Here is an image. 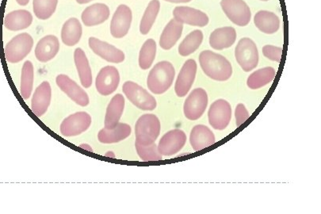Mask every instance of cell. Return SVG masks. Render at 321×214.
I'll return each instance as SVG.
<instances>
[{
    "label": "cell",
    "mask_w": 321,
    "mask_h": 214,
    "mask_svg": "<svg viewBox=\"0 0 321 214\" xmlns=\"http://www.w3.org/2000/svg\"><path fill=\"white\" fill-rule=\"evenodd\" d=\"M57 3L58 0H33V13L38 19L47 20L56 11Z\"/></svg>",
    "instance_id": "cell-35"
},
{
    "label": "cell",
    "mask_w": 321,
    "mask_h": 214,
    "mask_svg": "<svg viewBox=\"0 0 321 214\" xmlns=\"http://www.w3.org/2000/svg\"><path fill=\"white\" fill-rule=\"evenodd\" d=\"M164 1L172 3H190V1H192V0H164Z\"/></svg>",
    "instance_id": "cell-39"
},
{
    "label": "cell",
    "mask_w": 321,
    "mask_h": 214,
    "mask_svg": "<svg viewBox=\"0 0 321 214\" xmlns=\"http://www.w3.org/2000/svg\"><path fill=\"white\" fill-rule=\"evenodd\" d=\"M183 30V24L174 18L171 19L163 29L159 39V46L164 50H170L179 40Z\"/></svg>",
    "instance_id": "cell-24"
},
{
    "label": "cell",
    "mask_w": 321,
    "mask_h": 214,
    "mask_svg": "<svg viewBox=\"0 0 321 214\" xmlns=\"http://www.w3.org/2000/svg\"><path fill=\"white\" fill-rule=\"evenodd\" d=\"M186 135L181 129H173L167 132L161 138L157 145L159 152L162 155H174L184 147Z\"/></svg>",
    "instance_id": "cell-13"
},
{
    "label": "cell",
    "mask_w": 321,
    "mask_h": 214,
    "mask_svg": "<svg viewBox=\"0 0 321 214\" xmlns=\"http://www.w3.org/2000/svg\"><path fill=\"white\" fill-rule=\"evenodd\" d=\"M262 51L263 56L266 57L267 59L276 62L281 61L283 50L280 47L267 45L263 46Z\"/></svg>",
    "instance_id": "cell-37"
},
{
    "label": "cell",
    "mask_w": 321,
    "mask_h": 214,
    "mask_svg": "<svg viewBox=\"0 0 321 214\" xmlns=\"http://www.w3.org/2000/svg\"><path fill=\"white\" fill-rule=\"evenodd\" d=\"M203 33L200 30L190 32L179 46V53L182 56H188L193 53L203 41Z\"/></svg>",
    "instance_id": "cell-31"
},
{
    "label": "cell",
    "mask_w": 321,
    "mask_h": 214,
    "mask_svg": "<svg viewBox=\"0 0 321 214\" xmlns=\"http://www.w3.org/2000/svg\"><path fill=\"white\" fill-rule=\"evenodd\" d=\"M74 60L81 84L83 87L89 88L92 84V72L87 57L82 48H77L75 50Z\"/></svg>",
    "instance_id": "cell-29"
},
{
    "label": "cell",
    "mask_w": 321,
    "mask_h": 214,
    "mask_svg": "<svg viewBox=\"0 0 321 214\" xmlns=\"http://www.w3.org/2000/svg\"><path fill=\"white\" fill-rule=\"evenodd\" d=\"M52 90L48 82L45 81L35 90L31 101V110L35 115L40 118L48 110L51 102Z\"/></svg>",
    "instance_id": "cell-18"
},
{
    "label": "cell",
    "mask_w": 321,
    "mask_h": 214,
    "mask_svg": "<svg viewBox=\"0 0 321 214\" xmlns=\"http://www.w3.org/2000/svg\"><path fill=\"white\" fill-rule=\"evenodd\" d=\"M197 69V63L194 60L189 59L185 62L174 85V91L177 96L182 98L188 94L195 80Z\"/></svg>",
    "instance_id": "cell-14"
},
{
    "label": "cell",
    "mask_w": 321,
    "mask_h": 214,
    "mask_svg": "<svg viewBox=\"0 0 321 214\" xmlns=\"http://www.w3.org/2000/svg\"><path fill=\"white\" fill-rule=\"evenodd\" d=\"M135 147L140 158L145 162L159 161L163 159V156L159 152L157 145L155 143L147 146H143L135 142Z\"/></svg>",
    "instance_id": "cell-36"
},
{
    "label": "cell",
    "mask_w": 321,
    "mask_h": 214,
    "mask_svg": "<svg viewBox=\"0 0 321 214\" xmlns=\"http://www.w3.org/2000/svg\"><path fill=\"white\" fill-rule=\"evenodd\" d=\"M208 100V94L204 89H193L184 102L183 112L185 117L190 120L199 119L205 111Z\"/></svg>",
    "instance_id": "cell-8"
},
{
    "label": "cell",
    "mask_w": 321,
    "mask_h": 214,
    "mask_svg": "<svg viewBox=\"0 0 321 214\" xmlns=\"http://www.w3.org/2000/svg\"><path fill=\"white\" fill-rule=\"evenodd\" d=\"M232 118L231 105L225 99H218L212 103L208 112L210 125L217 130L227 128Z\"/></svg>",
    "instance_id": "cell-9"
},
{
    "label": "cell",
    "mask_w": 321,
    "mask_h": 214,
    "mask_svg": "<svg viewBox=\"0 0 321 214\" xmlns=\"http://www.w3.org/2000/svg\"><path fill=\"white\" fill-rule=\"evenodd\" d=\"M131 132L132 128L129 125L118 123V125L113 129L104 128L100 130L98 134V139L102 144L118 143L129 137Z\"/></svg>",
    "instance_id": "cell-27"
},
{
    "label": "cell",
    "mask_w": 321,
    "mask_h": 214,
    "mask_svg": "<svg viewBox=\"0 0 321 214\" xmlns=\"http://www.w3.org/2000/svg\"><path fill=\"white\" fill-rule=\"evenodd\" d=\"M88 44L89 47L94 53L106 61L120 64L125 60V56L123 52L109 43L91 37L89 38Z\"/></svg>",
    "instance_id": "cell-15"
},
{
    "label": "cell",
    "mask_w": 321,
    "mask_h": 214,
    "mask_svg": "<svg viewBox=\"0 0 321 214\" xmlns=\"http://www.w3.org/2000/svg\"><path fill=\"white\" fill-rule=\"evenodd\" d=\"M79 147H82L83 149H85V150H86V151H89V152H93V150H92V148L90 147V145H86V144H83V145H80V146H79Z\"/></svg>",
    "instance_id": "cell-40"
},
{
    "label": "cell",
    "mask_w": 321,
    "mask_h": 214,
    "mask_svg": "<svg viewBox=\"0 0 321 214\" xmlns=\"http://www.w3.org/2000/svg\"><path fill=\"white\" fill-rule=\"evenodd\" d=\"M33 46L32 36L27 33L17 35L9 41L5 47V57L6 61L17 64L21 61L30 53Z\"/></svg>",
    "instance_id": "cell-4"
},
{
    "label": "cell",
    "mask_w": 321,
    "mask_h": 214,
    "mask_svg": "<svg viewBox=\"0 0 321 214\" xmlns=\"http://www.w3.org/2000/svg\"><path fill=\"white\" fill-rule=\"evenodd\" d=\"M160 133V121L155 114H144L135 125L136 143L143 146L152 145Z\"/></svg>",
    "instance_id": "cell-3"
},
{
    "label": "cell",
    "mask_w": 321,
    "mask_h": 214,
    "mask_svg": "<svg viewBox=\"0 0 321 214\" xmlns=\"http://www.w3.org/2000/svg\"><path fill=\"white\" fill-rule=\"evenodd\" d=\"M220 6L225 15L236 26H246L251 21V10L244 0H221Z\"/></svg>",
    "instance_id": "cell-7"
},
{
    "label": "cell",
    "mask_w": 321,
    "mask_h": 214,
    "mask_svg": "<svg viewBox=\"0 0 321 214\" xmlns=\"http://www.w3.org/2000/svg\"><path fill=\"white\" fill-rule=\"evenodd\" d=\"M83 34L80 21L75 18H71L64 22L61 29V40L65 45L74 46L77 44Z\"/></svg>",
    "instance_id": "cell-28"
},
{
    "label": "cell",
    "mask_w": 321,
    "mask_h": 214,
    "mask_svg": "<svg viewBox=\"0 0 321 214\" xmlns=\"http://www.w3.org/2000/svg\"><path fill=\"white\" fill-rule=\"evenodd\" d=\"M110 9L104 3H94L83 11L81 19L86 26H95L102 24L110 17Z\"/></svg>",
    "instance_id": "cell-20"
},
{
    "label": "cell",
    "mask_w": 321,
    "mask_h": 214,
    "mask_svg": "<svg viewBox=\"0 0 321 214\" xmlns=\"http://www.w3.org/2000/svg\"><path fill=\"white\" fill-rule=\"evenodd\" d=\"M236 40V31L231 26L218 28L212 32L209 37V45L216 50L230 48Z\"/></svg>",
    "instance_id": "cell-21"
},
{
    "label": "cell",
    "mask_w": 321,
    "mask_h": 214,
    "mask_svg": "<svg viewBox=\"0 0 321 214\" xmlns=\"http://www.w3.org/2000/svg\"><path fill=\"white\" fill-rule=\"evenodd\" d=\"M125 104V101L123 95L118 94L113 97L107 106L105 116V128L113 129L118 125L123 113Z\"/></svg>",
    "instance_id": "cell-23"
},
{
    "label": "cell",
    "mask_w": 321,
    "mask_h": 214,
    "mask_svg": "<svg viewBox=\"0 0 321 214\" xmlns=\"http://www.w3.org/2000/svg\"><path fill=\"white\" fill-rule=\"evenodd\" d=\"M106 156H108V157H110V158H113V159H114L115 158V155H114V153L113 152H108L107 153H106Z\"/></svg>",
    "instance_id": "cell-43"
},
{
    "label": "cell",
    "mask_w": 321,
    "mask_h": 214,
    "mask_svg": "<svg viewBox=\"0 0 321 214\" xmlns=\"http://www.w3.org/2000/svg\"><path fill=\"white\" fill-rule=\"evenodd\" d=\"M91 117L86 112H77L66 118L60 125L64 137H75L86 131L91 126Z\"/></svg>",
    "instance_id": "cell-10"
},
{
    "label": "cell",
    "mask_w": 321,
    "mask_h": 214,
    "mask_svg": "<svg viewBox=\"0 0 321 214\" xmlns=\"http://www.w3.org/2000/svg\"><path fill=\"white\" fill-rule=\"evenodd\" d=\"M173 16L182 24L192 26L204 27L209 21V17L205 12L190 6H176L173 11Z\"/></svg>",
    "instance_id": "cell-17"
},
{
    "label": "cell",
    "mask_w": 321,
    "mask_h": 214,
    "mask_svg": "<svg viewBox=\"0 0 321 214\" xmlns=\"http://www.w3.org/2000/svg\"><path fill=\"white\" fill-rule=\"evenodd\" d=\"M276 72L273 67H263L257 70L249 75L247 84L250 89L257 90L273 81Z\"/></svg>",
    "instance_id": "cell-30"
},
{
    "label": "cell",
    "mask_w": 321,
    "mask_h": 214,
    "mask_svg": "<svg viewBox=\"0 0 321 214\" xmlns=\"http://www.w3.org/2000/svg\"><path fill=\"white\" fill-rule=\"evenodd\" d=\"M133 21V13L128 6H118L110 22V33L114 38L120 39L127 35Z\"/></svg>",
    "instance_id": "cell-11"
},
{
    "label": "cell",
    "mask_w": 321,
    "mask_h": 214,
    "mask_svg": "<svg viewBox=\"0 0 321 214\" xmlns=\"http://www.w3.org/2000/svg\"><path fill=\"white\" fill-rule=\"evenodd\" d=\"M16 2L20 6H26L30 2V0H16Z\"/></svg>",
    "instance_id": "cell-41"
},
{
    "label": "cell",
    "mask_w": 321,
    "mask_h": 214,
    "mask_svg": "<svg viewBox=\"0 0 321 214\" xmlns=\"http://www.w3.org/2000/svg\"><path fill=\"white\" fill-rule=\"evenodd\" d=\"M120 83V74L113 66H106L100 70L95 80L98 92L101 95L107 96L117 90Z\"/></svg>",
    "instance_id": "cell-12"
},
{
    "label": "cell",
    "mask_w": 321,
    "mask_h": 214,
    "mask_svg": "<svg viewBox=\"0 0 321 214\" xmlns=\"http://www.w3.org/2000/svg\"><path fill=\"white\" fill-rule=\"evenodd\" d=\"M215 141L216 139L213 133L207 126L197 125L192 128L190 135V142L195 152L211 146Z\"/></svg>",
    "instance_id": "cell-22"
},
{
    "label": "cell",
    "mask_w": 321,
    "mask_h": 214,
    "mask_svg": "<svg viewBox=\"0 0 321 214\" xmlns=\"http://www.w3.org/2000/svg\"><path fill=\"white\" fill-rule=\"evenodd\" d=\"M235 56L239 65L246 72L252 71L259 64V51L251 38H244L239 40L235 47Z\"/></svg>",
    "instance_id": "cell-5"
},
{
    "label": "cell",
    "mask_w": 321,
    "mask_h": 214,
    "mask_svg": "<svg viewBox=\"0 0 321 214\" xmlns=\"http://www.w3.org/2000/svg\"><path fill=\"white\" fill-rule=\"evenodd\" d=\"M255 26L262 33L273 34L278 32L281 26L280 19L275 13L268 11H260L254 18Z\"/></svg>",
    "instance_id": "cell-26"
},
{
    "label": "cell",
    "mask_w": 321,
    "mask_h": 214,
    "mask_svg": "<svg viewBox=\"0 0 321 214\" xmlns=\"http://www.w3.org/2000/svg\"><path fill=\"white\" fill-rule=\"evenodd\" d=\"M33 22V16L30 11L18 10L7 13L3 20V25L11 31H19L25 30Z\"/></svg>",
    "instance_id": "cell-25"
},
{
    "label": "cell",
    "mask_w": 321,
    "mask_h": 214,
    "mask_svg": "<svg viewBox=\"0 0 321 214\" xmlns=\"http://www.w3.org/2000/svg\"><path fill=\"white\" fill-rule=\"evenodd\" d=\"M159 10L160 3L159 0H152L148 3L140 23V32L141 34L146 35L150 32L158 16Z\"/></svg>",
    "instance_id": "cell-32"
},
{
    "label": "cell",
    "mask_w": 321,
    "mask_h": 214,
    "mask_svg": "<svg viewBox=\"0 0 321 214\" xmlns=\"http://www.w3.org/2000/svg\"><path fill=\"white\" fill-rule=\"evenodd\" d=\"M60 49L58 38L54 35H47L40 39L35 48V56L38 61L46 63L57 55Z\"/></svg>",
    "instance_id": "cell-19"
},
{
    "label": "cell",
    "mask_w": 321,
    "mask_h": 214,
    "mask_svg": "<svg viewBox=\"0 0 321 214\" xmlns=\"http://www.w3.org/2000/svg\"><path fill=\"white\" fill-rule=\"evenodd\" d=\"M175 76L173 64L169 61H160L150 71L147 79V85L155 94L165 93L172 85Z\"/></svg>",
    "instance_id": "cell-2"
},
{
    "label": "cell",
    "mask_w": 321,
    "mask_h": 214,
    "mask_svg": "<svg viewBox=\"0 0 321 214\" xmlns=\"http://www.w3.org/2000/svg\"><path fill=\"white\" fill-rule=\"evenodd\" d=\"M56 83L60 89L76 104L80 106H86L89 104L90 100L86 92L67 75H59L56 77Z\"/></svg>",
    "instance_id": "cell-16"
},
{
    "label": "cell",
    "mask_w": 321,
    "mask_h": 214,
    "mask_svg": "<svg viewBox=\"0 0 321 214\" xmlns=\"http://www.w3.org/2000/svg\"><path fill=\"white\" fill-rule=\"evenodd\" d=\"M122 91L133 104L142 110H153L157 106L154 97L137 83L127 81L122 86Z\"/></svg>",
    "instance_id": "cell-6"
},
{
    "label": "cell",
    "mask_w": 321,
    "mask_h": 214,
    "mask_svg": "<svg viewBox=\"0 0 321 214\" xmlns=\"http://www.w3.org/2000/svg\"><path fill=\"white\" fill-rule=\"evenodd\" d=\"M156 43L153 39H147L142 45L139 54V66L142 70H147L152 65L156 54Z\"/></svg>",
    "instance_id": "cell-34"
},
{
    "label": "cell",
    "mask_w": 321,
    "mask_h": 214,
    "mask_svg": "<svg viewBox=\"0 0 321 214\" xmlns=\"http://www.w3.org/2000/svg\"><path fill=\"white\" fill-rule=\"evenodd\" d=\"M260 1H263V2H266V1H269V0H260Z\"/></svg>",
    "instance_id": "cell-44"
},
{
    "label": "cell",
    "mask_w": 321,
    "mask_h": 214,
    "mask_svg": "<svg viewBox=\"0 0 321 214\" xmlns=\"http://www.w3.org/2000/svg\"><path fill=\"white\" fill-rule=\"evenodd\" d=\"M199 64L204 73L213 80L227 81L232 75L230 62L222 55L209 50H205L200 53Z\"/></svg>",
    "instance_id": "cell-1"
},
{
    "label": "cell",
    "mask_w": 321,
    "mask_h": 214,
    "mask_svg": "<svg viewBox=\"0 0 321 214\" xmlns=\"http://www.w3.org/2000/svg\"><path fill=\"white\" fill-rule=\"evenodd\" d=\"M91 1H93V0H76V2L79 4H86V3H90Z\"/></svg>",
    "instance_id": "cell-42"
},
{
    "label": "cell",
    "mask_w": 321,
    "mask_h": 214,
    "mask_svg": "<svg viewBox=\"0 0 321 214\" xmlns=\"http://www.w3.org/2000/svg\"><path fill=\"white\" fill-rule=\"evenodd\" d=\"M33 65L30 60H26L23 64L21 68V85H20V92L21 98L23 99H28L32 93L33 86Z\"/></svg>",
    "instance_id": "cell-33"
},
{
    "label": "cell",
    "mask_w": 321,
    "mask_h": 214,
    "mask_svg": "<svg viewBox=\"0 0 321 214\" xmlns=\"http://www.w3.org/2000/svg\"><path fill=\"white\" fill-rule=\"evenodd\" d=\"M249 113L244 104L240 103L237 105L235 110V117L236 120V125L240 126L249 118Z\"/></svg>",
    "instance_id": "cell-38"
}]
</instances>
